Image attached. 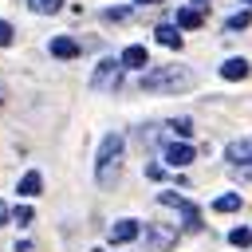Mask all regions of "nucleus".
<instances>
[{
	"mask_svg": "<svg viewBox=\"0 0 252 252\" xmlns=\"http://www.w3.org/2000/svg\"><path fill=\"white\" fill-rule=\"evenodd\" d=\"M189 87H197V75L185 63L154 67V71L142 75V91H154V94H177V91H189Z\"/></svg>",
	"mask_w": 252,
	"mask_h": 252,
	"instance_id": "f257e3e1",
	"label": "nucleus"
},
{
	"mask_svg": "<svg viewBox=\"0 0 252 252\" xmlns=\"http://www.w3.org/2000/svg\"><path fill=\"white\" fill-rule=\"evenodd\" d=\"M122 146H126V138H122V134H106V138H102L98 158H94V177H98V185H110V181L118 177V158H122Z\"/></svg>",
	"mask_w": 252,
	"mask_h": 252,
	"instance_id": "f03ea898",
	"label": "nucleus"
},
{
	"mask_svg": "<svg viewBox=\"0 0 252 252\" xmlns=\"http://www.w3.org/2000/svg\"><path fill=\"white\" fill-rule=\"evenodd\" d=\"M118 75H122V59H102L94 67V75H91V87L94 91H110V87H118Z\"/></svg>",
	"mask_w": 252,
	"mask_h": 252,
	"instance_id": "7ed1b4c3",
	"label": "nucleus"
},
{
	"mask_svg": "<svg viewBox=\"0 0 252 252\" xmlns=\"http://www.w3.org/2000/svg\"><path fill=\"white\" fill-rule=\"evenodd\" d=\"M158 201H161V205H169V209H181V217H185V228H189V232H197V228H201V213H197V205H189L185 197H177V193H158Z\"/></svg>",
	"mask_w": 252,
	"mask_h": 252,
	"instance_id": "20e7f679",
	"label": "nucleus"
},
{
	"mask_svg": "<svg viewBox=\"0 0 252 252\" xmlns=\"http://www.w3.org/2000/svg\"><path fill=\"white\" fill-rule=\"evenodd\" d=\"M193 158H197V150H193L189 142H173V146L165 150V161H169L173 169H185V165H189Z\"/></svg>",
	"mask_w": 252,
	"mask_h": 252,
	"instance_id": "39448f33",
	"label": "nucleus"
},
{
	"mask_svg": "<svg viewBox=\"0 0 252 252\" xmlns=\"http://www.w3.org/2000/svg\"><path fill=\"white\" fill-rule=\"evenodd\" d=\"M138 232H142L138 220H130V217H126V220H114V224H110V244H130Z\"/></svg>",
	"mask_w": 252,
	"mask_h": 252,
	"instance_id": "423d86ee",
	"label": "nucleus"
},
{
	"mask_svg": "<svg viewBox=\"0 0 252 252\" xmlns=\"http://www.w3.org/2000/svg\"><path fill=\"white\" fill-rule=\"evenodd\" d=\"M248 59L244 55H232V59H224L220 63V79H228V83H236V79H248Z\"/></svg>",
	"mask_w": 252,
	"mask_h": 252,
	"instance_id": "0eeeda50",
	"label": "nucleus"
},
{
	"mask_svg": "<svg viewBox=\"0 0 252 252\" xmlns=\"http://www.w3.org/2000/svg\"><path fill=\"white\" fill-rule=\"evenodd\" d=\"M224 158H228L232 165H248V161H252V138H236V142H228Z\"/></svg>",
	"mask_w": 252,
	"mask_h": 252,
	"instance_id": "6e6552de",
	"label": "nucleus"
},
{
	"mask_svg": "<svg viewBox=\"0 0 252 252\" xmlns=\"http://www.w3.org/2000/svg\"><path fill=\"white\" fill-rule=\"evenodd\" d=\"M118 59H122V67H134V71H138V67H150V55H146V47H142V43L122 47V55H118Z\"/></svg>",
	"mask_w": 252,
	"mask_h": 252,
	"instance_id": "1a4fd4ad",
	"label": "nucleus"
},
{
	"mask_svg": "<svg viewBox=\"0 0 252 252\" xmlns=\"http://www.w3.org/2000/svg\"><path fill=\"white\" fill-rule=\"evenodd\" d=\"M51 55H55V59H75V55H79V43H75L71 35H55V39H51Z\"/></svg>",
	"mask_w": 252,
	"mask_h": 252,
	"instance_id": "9d476101",
	"label": "nucleus"
},
{
	"mask_svg": "<svg viewBox=\"0 0 252 252\" xmlns=\"http://www.w3.org/2000/svg\"><path fill=\"white\" fill-rule=\"evenodd\" d=\"M154 35H158L161 47H181V28H177V24H158Z\"/></svg>",
	"mask_w": 252,
	"mask_h": 252,
	"instance_id": "9b49d317",
	"label": "nucleus"
},
{
	"mask_svg": "<svg viewBox=\"0 0 252 252\" xmlns=\"http://www.w3.org/2000/svg\"><path fill=\"white\" fill-rule=\"evenodd\" d=\"M39 189H43V177H39L35 169H28V173L20 177V185H16V193H20V197H35Z\"/></svg>",
	"mask_w": 252,
	"mask_h": 252,
	"instance_id": "f8f14e48",
	"label": "nucleus"
},
{
	"mask_svg": "<svg viewBox=\"0 0 252 252\" xmlns=\"http://www.w3.org/2000/svg\"><path fill=\"white\" fill-rule=\"evenodd\" d=\"M177 28H181V32L201 28V12H197V8H181V12H177Z\"/></svg>",
	"mask_w": 252,
	"mask_h": 252,
	"instance_id": "ddd939ff",
	"label": "nucleus"
},
{
	"mask_svg": "<svg viewBox=\"0 0 252 252\" xmlns=\"http://www.w3.org/2000/svg\"><path fill=\"white\" fill-rule=\"evenodd\" d=\"M28 8H32L35 16H55V12L63 8V0H28Z\"/></svg>",
	"mask_w": 252,
	"mask_h": 252,
	"instance_id": "4468645a",
	"label": "nucleus"
},
{
	"mask_svg": "<svg viewBox=\"0 0 252 252\" xmlns=\"http://www.w3.org/2000/svg\"><path fill=\"white\" fill-rule=\"evenodd\" d=\"M213 209H217V213H236V209H240V193H224V197H217Z\"/></svg>",
	"mask_w": 252,
	"mask_h": 252,
	"instance_id": "2eb2a0df",
	"label": "nucleus"
},
{
	"mask_svg": "<svg viewBox=\"0 0 252 252\" xmlns=\"http://www.w3.org/2000/svg\"><path fill=\"white\" fill-rule=\"evenodd\" d=\"M248 24H252V12H236V16H228L224 28H228V32H244Z\"/></svg>",
	"mask_w": 252,
	"mask_h": 252,
	"instance_id": "dca6fc26",
	"label": "nucleus"
},
{
	"mask_svg": "<svg viewBox=\"0 0 252 252\" xmlns=\"http://www.w3.org/2000/svg\"><path fill=\"white\" fill-rule=\"evenodd\" d=\"M146 232H150V236H154V244H161V248L173 240V232H169V228H161V224H146Z\"/></svg>",
	"mask_w": 252,
	"mask_h": 252,
	"instance_id": "f3484780",
	"label": "nucleus"
},
{
	"mask_svg": "<svg viewBox=\"0 0 252 252\" xmlns=\"http://www.w3.org/2000/svg\"><path fill=\"white\" fill-rule=\"evenodd\" d=\"M228 240H232L236 248H248V244H252V228H232V232H228Z\"/></svg>",
	"mask_w": 252,
	"mask_h": 252,
	"instance_id": "a211bd4d",
	"label": "nucleus"
},
{
	"mask_svg": "<svg viewBox=\"0 0 252 252\" xmlns=\"http://www.w3.org/2000/svg\"><path fill=\"white\" fill-rule=\"evenodd\" d=\"M169 126H173V134H177V138H189V134H193V122H189V118H173Z\"/></svg>",
	"mask_w": 252,
	"mask_h": 252,
	"instance_id": "6ab92c4d",
	"label": "nucleus"
},
{
	"mask_svg": "<svg viewBox=\"0 0 252 252\" xmlns=\"http://www.w3.org/2000/svg\"><path fill=\"white\" fill-rule=\"evenodd\" d=\"M12 220H16V224H28V220H32V209H28V205H16V209H12Z\"/></svg>",
	"mask_w": 252,
	"mask_h": 252,
	"instance_id": "aec40b11",
	"label": "nucleus"
},
{
	"mask_svg": "<svg viewBox=\"0 0 252 252\" xmlns=\"http://www.w3.org/2000/svg\"><path fill=\"white\" fill-rule=\"evenodd\" d=\"M232 177L236 181H252V161L248 165H232Z\"/></svg>",
	"mask_w": 252,
	"mask_h": 252,
	"instance_id": "412c9836",
	"label": "nucleus"
},
{
	"mask_svg": "<svg viewBox=\"0 0 252 252\" xmlns=\"http://www.w3.org/2000/svg\"><path fill=\"white\" fill-rule=\"evenodd\" d=\"M8 43H12V24L0 20V47H8Z\"/></svg>",
	"mask_w": 252,
	"mask_h": 252,
	"instance_id": "4be33fe9",
	"label": "nucleus"
},
{
	"mask_svg": "<svg viewBox=\"0 0 252 252\" xmlns=\"http://www.w3.org/2000/svg\"><path fill=\"white\" fill-rule=\"evenodd\" d=\"M4 220H8V209H4V201H0V224H4Z\"/></svg>",
	"mask_w": 252,
	"mask_h": 252,
	"instance_id": "5701e85b",
	"label": "nucleus"
},
{
	"mask_svg": "<svg viewBox=\"0 0 252 252\" xmlns=\"http://www.w3.org/2000/svg\"><path fill=\"white\" fill-rule=\"evenodd\" d=\"M134 4H158V0H134Z\"/></svg>",
	"mask_w": 252,
	"mask_h": 252,
	"instance_id": "b1692460",
	"label": "nucleus"
},
{
	"mask_svg": "<svg viewBox=\"0 0 252 252\" xmlns=\"http://www.w3.org/2000/svg\"><path fill=\"white\" fill-rule=\"evenodd\" d=\"M248 4H252V0H248Z\"/></svg>",
	"mask_w": 252,
	"mask_h": 252,
	"instance_id": "393cba45",
	"label": "nucleus"
}]
</instances>
